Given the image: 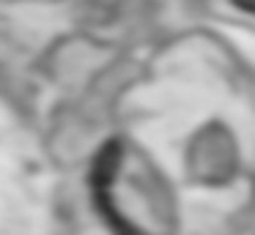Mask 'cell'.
<instances>
[{"label":"cell","instance_id":"1","mask_svg":"<svg viewBox=\"0 0 255 235\" xmlns=\"http://www.w3.org/2000/svg\"><path fill=\"white\" fill-rule=\"evenodd\" d=\"M233 5H239L242 11H250V14H255V0H233Z\"/></svg>","mask_w":255,"mask_h":235}]
</instances>
